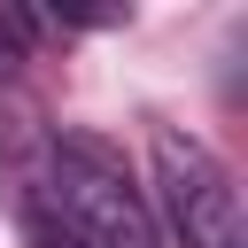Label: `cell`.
I'll list each match as a JSON object with an SVG mask.
<instances>
[{
    "label": "cell",
    "mask_w": 248,
    "mask_h": 248,
    "mask_svg": "<svg viewBox=\"0 0 248 248\" xmlns=\"http://www.w3.org/2000/svg\"><path fill=\"white\" fill-rule=\"evenodd\" d=\"M23 217L62 232L70 248H163V225H155L132 163L101 132H46Z\"/></svg>",
    "instance_id": "obj_1"
},
{
    "label": "cell",
    "mask_w": 248,
    "mask_h": 248,
    "mask_svg": "<svg viewBox=\"0 0 248 248\" xmlns=\"http://www.w3.org/2000/svg\"><path fill=\"white\" fill-rule=\"evenodd\" d=\"M155 155V225L170 248H248V217H240V186L232 170L178 124H155L147 140Z\"/></svg>",
    "instance_id": "obj_2"
},
{
    "label": "cell",
    "mask_w": 248,
    "mask_h": 248,
    "mask_svg": "<svg viewBox=\"0 0 248 248\" xmlns=\"http://www.w3.org/2000/svg\"><path fill=\"white\" fill-rule=\"evenodd\" d=\"M31 248H70L62 232H46V225H31Z\"/></svg>",
    "instance_id": "obj_3"
}]
</instances>
